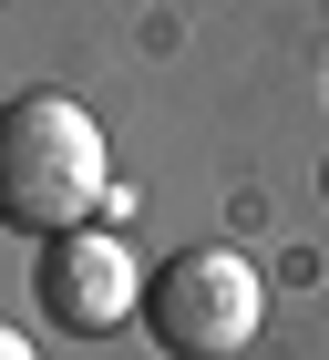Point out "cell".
Instances as JSON below:
<instances>
[{
    "label": "cell",
    "instance_id": "obj_3",
    "mask_svg": "<svg viewBox=\"0 0 329 360\" xmlns=\"http://www.w3.org/2000/svg\"><path fill=\"white\" fill-rule=\"evenodd\" d=\"M31 299H41V319L72 340H103L124 330L144 309V268L124 237H103V226H62V237H41V268H31Z\"/></svg>",
    "mask_w": 329,
    "mask_h": 360
},
{
    "label": "cell",
    "instance_id": "obj_1",
    "mask_svg": "<svg viewBox=\"0 0 329 360\" xmlns=\"http://www.w3.org/2000/svg\"><path fill=\"white\" fill-rule=\"evenodd\" d=\"M103 124L72 93H11L0 103V226L11 237H62L93 226L103 195Z\"/></svg>",
    "mask_w": 329,
    "mask_h": 360
},
{
    "label": "cell",
    "instance_id": "obj_2",
    "mask_svg": "<svg viewBox=\"0 0 329 360\" xmlns=\"http://www.w3.org/2000/svg\"><path fill=\"white\" fill-rule=\"evenodd\" d=\"M134 319L164 360H237L257 340V319H268V288H257V268L237 248H186V257H164L144 278Z\"/></svg>",
    "mask_w": 329,
    "mask_h": 360
},
{
    "label": "cell",
    "instance_id": "obj_5",
    "mask_svg": "<svg viewBox=\"0 0 329 360\" xmlns=\"http://www.w3.org/2000/svg\"><path fill=\"white\" fill-rule=\"evenodd\" d=\"M319 195H329V165H319Z\"/></svg>",
    "mask_w": 329,
    "mask_h": 360
},
{
    "label": "cell",
    "instance_id": "obj_4",
    "mask_svg": "<svg viewBox=\"0 0 329 360\" xmlns=\"http://www.w3.org/2000/svg\"><path fill=\"white\" fill-rule=\"evenodd\" d=\"M0 360H41V350H31V330H11V319H0Z\"/></svg>",
    "mask_w": 329,
    "mask_h": 360
}]
</instances>
